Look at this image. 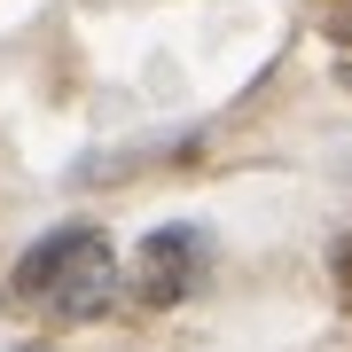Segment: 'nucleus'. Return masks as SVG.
I'll list each match as a JSON object with an SVG mask.
<instances>
[{
	"instance_id": "7ed1b4c3",
	"label": "nucleus",
	"mask_w": 352,
	"mask_h": 352,
	"mask_svg": "<svg viewBox=\"0 0 352 352\" xmlns=\"http://www.w3.org/2000/svg\"><path fill=\"white\" fill-rule=\"evenodd\" d=\"M337 274H344V282H352V235H344V243H337Z\"/></svg>"
},
{
	"instance_id": "f03ea898",
	"label": "nucleus",
	"mask_w": 352,
	"mask_h": 352,
	"mask_svg": "<svg viewBox=\"0 0 352 352\" xmlns=\"http://www.w3.org/2000/svg\"><path fill=\"white\" fill-rule=\"evenodd\" d=\"M204 235L196 227H157L149 243H141V258H133V289L149 305H173V298H188V289L204 282Z\"/></svg>"
},
{
	"instance_id": "20e7f679",
	"label": "nucleus",
	"mask_w": 352,
	"mask_h": 352,
	"mask_svg": "<svg viewBox=\"0 0 352 352\" xmlns=\"http://www.w3.org/2000/svg\"><path fill=\"white\" fill-rule=\"evenodd\" d=\"M337 39H352V0H344V16H337Z\"/></svg>"
},
{
	"instance_id": "f257e3e1",
	"label": "nucleus",
	"mask_w": 352,
	"mask_h": 352,
	"mask_svg": "<svg viewBox=\"0 0 352 352\" xmlns=\"http://www.w3.org/2000/svg\"><path fill=\"white\" fill-rule=\"evenodd\" d=\"M16 298L55 305V314H94L110 298V243L102 227H55L39 251L16 258Z\"/></svg>"
}]
</instances>
